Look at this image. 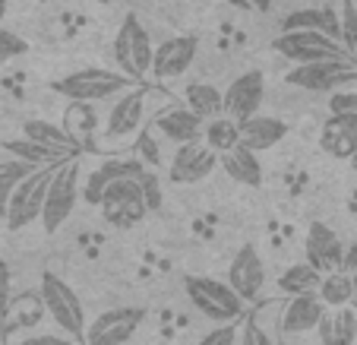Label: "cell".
<instances>
[{"mask_svg": "<svg viewBox=\"0 0 357 345\" xmlns=\"http://www.w3.org/2000/svg\"><path fill=\"white\" fill-rule=\"evenodd\" d=\"M183 288H187V298L193 301V307L209 317L215 326H228L237 323L247 311V301L231 288L228 282L212 276H183Z\"/></svg>", "mask_w": 357, "mask_h": 345, "instance_id": "cell-1", "label": "cell"}, {"mask_svg": "<svg viewBox=\"0 0 357 345\" xmlns=\"http://www.w3.org/2000/svg\"><path fill=\"white\" fill-rule=\"evenodd\" d=\"M54 89L70 98V102H111V98H121V95L133 92L136 82L130 80L127 73H114V70H101V67H86V70H76V73L63 76L61 82H54Z\"/></svg>", "mask_w": 357, "mask_h": 345, "instance_id": "cell-2", "label": "cell"}, {"mask_svg": "<svg viewBox=\"0 0 357 345\" xmlns=\"http://www.w3.org/2000/svg\"><path fill=\"white\" fill-rule=\"evenodd\" d=\"M114 61L121 64V70L133 82H142L152 73V61H155V47L149 38L146 26L139 22L136 13H127V20L121 22L114 38Z\"/></svg>", "mask_w": 357, "mask_h": 345, "instance_id": "cell-3", "label": "cell"}, {"mask_svg": "<svg viewBox=\"0 0 357 345\" xmlns=\"http://www.w3.org/2000/svg\"><path fill=\"white\" fill-rule=\"evenodd\" d=\"M272 47H275L284 61L294 64V67H310V64H329V61L354 64L342 41L329 38V35H319V32H282L272 41Z\"/></svg>", "mask_w": 357, "mask_h": 345, "instance_id": "cell-4", "label": "cell"}, {"mask_svg": "<svg viewBox=\"0 0 357 345\" xmlns=\"http://www.w3.org/2000/svg\"><path fill=\"white\" fill-rule=\"evenodd\" d=\"M146 89L136 86L133 92L121 95L111 105L108 117H105V133H101V142L108 149H127L133 140H139V130L146 124Z\"/></svg>", "mask_w": 357, "mask_h": 345, "instance_id": "cell-5", "label": "cell"}, {"mask_svg": "<svg viewBox=\"0 0 357 345\" xmlns=\"http://www.w3.org/2000/svg\"><path fill=\"white\" fill-rule=\"evenodd\" d=\"M41 301H45V314H51L57 326H61L67 336L86 339V311H82V301L67 282H63L57 272H45L41 276Z\"/></svg>", "mask_w": 357, "mask_h": 345, "instance_id": "cell-6", "label": "cell"}, {"mask_svg": "<svg viewBox=\"0 0 357 345\" xmlns=\"http://www.w3.org/2000/svg\"><path fill=\"white\" fill-rule=\"evenodd\" d=\"M79 159H67L61 168L54 171V181L47 187L45 196V212H41V225H45L47 235L63 228L70 216L76 210V200H79Z\"/></svg>", "mask_w": 357, "mask_h": 345, "instance_id": "cell-7", "label": "cell"}, {"mask_svg": "<svg viewBox=\"0 0 357 345\" xmlns=\"http://www.w3.org/2000/svg\"><path fill=\"white\" fill-rule=\"evenodd\" d=\"M146 177V175H142ZM142 177H123V181L108 184L101 196V216L117 228H133L149 216V203L142 193Z\"/></svg>", "mask_w": 357, "mask_h": 345, "instance_id": "cell-8", "label": "cell"}, {"mask_svg": "<svg viewBox=\"0 0 357 345\" xmlns=\"http://www.w3.org/2000/svg\"><path fill=\"white\" fill-rule=\"evenodd\" d=\"M61 165H51V168H35L26 181L16 187L13 200H10V210H7V228L10 231H22L26 225H32L35 219H41L45 212V196H47V187L54 181V171Z\"/></svg>", "mask_w": 357, "mask_h": 345, "instance_id": "cell-9", "label": "cell"}, {"mask_svg": "<svg viewBox=\"0 0 357 345\" xmlns=\"http://www.w3.org/2000/svg\"><path fill=\"white\" fill-rule=\"evenodd\" d=\"M284 80L307 92H344L357 82V67L348 61H329V64H310V67L288 70Z\"/></svg>", "mask_w": 357, "mask_h": 345, "instance_id": "cell-10", "label": "cell"}, {"mask_svg": "<svg viewBox=\"0 0 357 345\" xmlns=\"http://www.w3.org/2000/svg\"><path fill=\"white\" fill-rule=\"evenodd\" d=\"M142 320H146L142 307H111V311H101L89 323L86 345H127V339L136 336Z\"/></svg>", "mask_w": 357, "mask_h": 345, "instance_id": "cell-11", "label": "cell"}, {"mask_svg": "<svg viewBox=\"0 0 357 345\" xmlns=\"http://www.w3.org/2000/svg\"><path fill=\"white\" fill-rule=\"evenodd\" d=\"M266 98V76L263 70H247L234 82L225 89V115L237 124H247L250 117H257Z\"/></svg>", "mask_w": 357, "mask_h": 345, "instance_id": "cell-12", "label": "cell"}, {"mask_svg": "<svg viewBox=\"0 0 357 345\" xmlns=\"http://www.w3.org/2000/svg\"><path fill=\"white\" fill-rule=\"evenodd\" d=\"M218 162H222V156L212 152L206 142L177 146L168 162V181L171 184H199L202 177H209L215 171Z\"/></svg>", "mask_w": 357, "mask_h": 345, "instance_id": "cell-13", "label": "cell"}, {"mask_svg": "<svg viewBox=\"0 0 357 345\" xmlns=\"http://www.w3.org/2000/svg\"><path fill=\"white\" fill-rule=\"evenodd\" d=\"M225 282H228L247 304L259 298V291H263V285H266V266H263V257H259V251L253 244H243L241 251L234 254Z\"/></svg>", "mask_w": 357, "mask_h": 345, "instance_id": "cell-14", "label": "cell"}, {"mask_svg": "<svg viewBox=\"0 0 357 345\" xmlns=\"http://www.w3.org/2000/svg\"><path fill=\"white\" fill-rule=\"evenodd\" d=\"M199 54V38L196 35H177L155 47V61H152V76L155 80H177L193 67Z\"/></svg>", "mask_w": 357, "mask_h": 345, "instance_id": "cell-15", "label": "cell"}, {"mask_svg": "<svg viewBox=\"0 0 357 345\" xmlns=\"http://www.w3.org/2000/svg\"><path fill=\"white\" fill-rule=\"evenodd\" d=\"M319 149L332 159H357V115L351 111H332L319 130Z\"/></svg>", "mask_w": 357, "mask_h": 345, "instance_id": "cell-16", "label": "cell"}, {"mask_svg": "<svg viewBox=\"0 0 357 345\" xmlns=\"http://www.w3.org/2000/svg\"><path fill=\"white\" fill-rule=\"evenodd\" d=\"M307 263L317 266L319 272H335L342 270V260H344V247L338 241V235L329 228L326 222H310L307 228Z\"/></svg>", "mask_w": 357, "mask_h": 345, "instance_id": "cell-17", "label": "cell"}, {"mask_svg": "<svg viewBox=\"0 0 357 345\" xmlns=\"http://www.w3.org/2000/svg\"><path fill=\"white\" fill-rule=\"evenodd\" d=\"M152 127L158 130V133L165 136V140H171L174 146H190V142H202V136H206V127H202V117L193 115V111L187 108V105H171V108H165L162 115L152 121Z\"/></svg>", "mask_w": 357, "mask_h": 345, "instance_id": "cell-18", "label": "cell"}, {"mask_svg": "<svg viewBox=\"0 0 357 345\" xmlns=\"http://www.w3.org/2000/svg\"><path fill=\"white\" fill-rule=\"evenodd\" d=\"M282 32H319L342 41V13L335 7H303L282 20Z\"/></svg>", "mask_w": 357, "mask_h": 345, "instance_id": "cell-19", "label": "cell"}, {"mask_svg": "<svg viewBox=\"0 0 357 345\" xmlns=\"http://www.w3.org/2000/svg\"><path fill=\"white\" fill-rule=\"evenodd\" d=\"M326 304L319 301V295H301L291 298L282 311V332L284 336H303L319 326V320L326 317Z\"/></svg>", "mask_w": 357, "mask_h": 345, "instance_id": "cell-20", "label": "cell"}, {"mask_svg": "<svg viewBox=\"0 0 357 345\" xmlns=\"http://www.w3.org/2000/svg\"><path fill=\"white\" fill-rule=\"evenodd\" d=\"M146 171L139 168L136 162H123V159H108V162H101L98 168L89 175V181L82 184V200H86L89 206H98L101 196H105V190H108V184L114 181H123V177H142Z\"/></svg>", "mask_w": 357, "mask_h": 345, "instance_id": "cell-21", "label": "cell"}, {"mask_svg": "<svg viewBox=\"0 0 357 345\" xmlns=\"http://www.w3.org/2000/svg\"><path fill=\"white\" fill-rule=\"evenodd\" d=\"M284 136H288V124L269 115H257V117H250L247 124H241V146H247L257 156L272 149V146H278Z\"/></svg>", "mask_w": 357, "mask_h": 345, "instance_id": "cell-22", "label": "cell"}, {"mask_svg": "<svg viewBox=\"0 0 357 345\" xmlns=\"http://www.w3.org/2000/svg\"><path fill=\"white\" fill-rule=\"evenodd\" d=\"M22 136L41 142V146L61 152V156H67V159H79V152H82V146L63 127H54L51 121H38V117H32V121L22 124Z\"/></svg>", "mask_w": 357, "mask_h": 345, "instance_id": "cell-23", "label": "cell"}, {"mask_svg": "<svg viewBox=\"0 0 357 345\" xmlns=\"http://www.w3.org/2000/svg\"><path fill=\"white\" fill-rule=\"evenodd\" d=\"M183 105H187L193 115H199L202 121H215V117L225 115V92L212 82H187L183 89Z\"/></svg>", "mask_w": 357, "mask_h": 345, "instance_id": "cell-24", "label": "cell"}, {"mask_svg": "<svg viewBox=\"0 0 357 345\" xmlns=\"http://www.w3.org/2000/svg\"><path fill=\"white\" fill-rule=\"evenodd\" d=\"M218 165H222L225 175L234 184H243V187H259L263 184V165H259L257 152H250L247 146H237V149L225 152Z\"/></svg>", "mask_w": 357, "mask_h": 345, "instance_id": "cell-25", "label": "cell"}, {"mask_svg": "<svg viewBox=\"0 0 357 345\" xmlns=\"http://www.w3.org/2000/svg\"><path fill=\"white\" fill-rule=\"evenodd\" d=\"M0 149L7 152V156H13L16 162H26L29 168H51V165L67 162V156L47 149V146H41V142H35V140H26V136H20V140H3Z\"/></svg>", "mask_w": 357, "mask_h": 345, "instance_id": "cell-26", "label": "cell"}, {"mask_svg": "<svg viewBox=\"0 0 357 345\" xmlns=\"http://www.w3.org/2000/svg\"><path fill=\"white\" fill-rule=\"evenodd\" d=\"M319 285H323V272L317 266H310L307 260L294 263L278 276V291L288 295V298H301V295H317Z\"/></svg>", "mask_w": 357, "mask_h": 345, "instance_id": "cell-27", "label": "cell"}, {"mask_svg": "<svg viewBox=\"0 0 357 345\" xmlns=\"http://www.w3.org/2000/svg\"><path fill=\"white\" fill-rule=\"evenodd\" d=\"M317 330L323 345H351L357 336V311L354 307H342V311H335V317L326 314Z\"/></svg>", "mask_w": 357, "mask_h": 345, "instance_id": "cell-28", "label": "cell"}, {"mask_svg": "<svg viewBox=\"0 0 357 345\" xmlns=\"http://www.w3.org/2000/svg\"><path fill=\"white\" fill-rule=\"evenodd\" d=\"M63 130L73 136L79 146H92V133L98 130V115L86 102H70L63 115Z\"/></svg>", "mask_w": 357, "mask_h": 345, "instance_id": "cell-29", "label": "cell"}, {"mask_svg": "<svg viewBox=\"0 0 357 345\" xmlns=\"http://www.w3.org/2000/svg\"><path fill=\"white\" fill-rule=\"evenodd\" d=\"M202 142H206L212 152L225 156V152H231V149L241 146V124L231 121L228 115L215 117V121L206 124V136H202Z\"/></svg>", "mask_w": 357, "mask_h": 345, "instance_id": "cell-30", "label": "cell"}, {"mask_svg": "<svg viewBox=\"0 0 357 345\" xmlns=\"http://www.w3.org/2000/svg\"><path fill=\"white\" fill-rule=\"evenodd\" d=\"M317 295H319V301H323L326 307H335V311L351 307V298H354V279H351L348 272H342V270L326 272Z\"/></svg>", "mask_w": 357, "mask_h": 345, "instance_id": "cell-31", "label": "cell"}, {"mask_svg": "<svg viewBox=\"0 0 357 345\" xmlns=\"http://www.w3.org/2000/svg\"><path fill=\"white\" fill-rule=\"evenodd\" d=\"M32 171L35 168H29L26 162H16V159H10V162L0 165V216H7L10 200H13L16 187H20V184L32 175Z\"/></svg>", "mask_w": 357, "mask_h": 345, "instance_id": "cell-32", "label": "cell"}, {"mask_svg": "<svg viewBox=\"0 0 357 345\" xmlns=\"http://www.w3.org/2000/svg\"><path fill=\"white\" fill-rule=\"evenodd\" d=\"M342 45L357 67V7L351 0L342 3Z\"/></svg>", "mask_w": 357, "mask_h": 345, "instance_id": "cell-33", "label": "cell"}, {"mask_svg": "<svg viewBox=\"0 0 357 345\" xmlns=\"http://www.w3.org/2000/svg\"><path fill=\"white\" fill-rule=\"evenodd\" d=\"M29 51V45L20 38L16 32H10V29H3L0 26V64H7V61H13V57H20V54H26Z\"/></svg>", "mask_w": 357, "mask_h": 345, "instance_id": "cell-34", "label": "cell"}, {"mask_svg": "<svg viewBox=\"0 0 357 345\" xmlns=\"http://www.w3.org/2000/svg\"><path fill=\"white\" fill-rule=\"evenodd\" d=\"M237 342L241 345H275V339L269 336V332L259 326V320H243V326H241V336H237Z\"/></svg>", "mask_w": 357, "mask_h": 345, "instance_id": "cell-35", "label": "cell"}, {"mask_svg": "<svg viewBox=\"0 0 357 345\" xmlns=\"http://www.w3.org/2000/svg\"><path fill=\"white\" fill-rule=\"evenodd\" d=\"M237 336H241V330H237L234 323H228V326H215V330H209L196 345H237Z\"/></svg>", "mask_w": 357, "mask_h": 345, "instance_id": "cell-36", "label": "cell"}, {"mask_svg": "<svg viewBox=\"0 0 357 345\" xmlns=\"http://www.w3.org/2000/svg\"><path fill=\"white\" fill-rule=\"evenodd\" d=\"M10 317V266L0 260V323Z\"/></svg>", "mask_w": 357, "mask_h": 345, "instance_id": "cell-37", "label": "cell"}, {"mask_svg": "<svg viewBox=\"0 0 357 345\" xmlns=\"http://www.w3.org/2000/svg\"><path fill=\"white\" fill-rule=\"evenodd\" d=\"M329 108L332 111H351V115H357V92H351V89H344V92H335L329 98Z\"/></svg>", "mask_w": 357, "mask_h": 345, "instance_id": "cell-38", "label": "cell"}, {"mask_svg": "<svg viewBox=\"0 0 357 345\" xmlns=\"http://www.w3.org/2000/svg\"><path fill=\"white\" fill-rule=\"evenodd\" d=\"M142 193H146L149 210H158V206H162V190H158L155 175H149V171H146V177H142Z\"/></svg>", "mask_w": 357, "mask_h": 345, "instance_id": "cell-39", "label": "cell"}, {"mask_svg": "<svg viewBox=\"0 0 357 345\" xmlns=\"http://www.w3.org/2000/svg\"><path fill=\"white\" fill-rule=\"evenodd\" d=\"M20 345H76L70 336H51V332H38V336H26Z\"/></svg>", "mask_w": 357, "mask_h": 345, "instance_id": "cell-40", "label": "cell"}, {"mask_svg": "<svg viewBox=\"0 0 357 345\" xmlns=\"http://www.w3.org/2000/svg\"><path fill=\"white\" fill-rule=\"evenodd\" d=\"M342 272H348L351 279L357 282V241H351L344 247V260H342Z\"/></svg>", "mask_w": 357, "mask_h": 345, "instance_id": "cell-41", "label": "cell"}, {"mask_svg": "<svg viewBox=\"0 0 357 345\" xmlns=\"http://www.w3.org/2000/svg\"><path fill=\"white\" fill-rule=\"evenodd\" d=\"M275 7V0H250V10H259V13H269Z\"/></svg>", "mask_w": 357, "mask_h": 345, "instance_id": "cell-42", "label": "cell"}, {"mask_svg": "<svg viewBox=\"0 0 357 345\" xmlns=\"http://www.w3.org/2000/svg\"><path fill=\"white\" fill-rule=\"evenodd\" d=\"M228 7H237V10H250V0H225Z\"/></svg>", "mask_w": 357, "mask_h": 345, "instance_id": "cell-43", "label": "cell"}, {"mask_svg": "<svg viewBox=\"0 0 357 345\" xmlns=\"http://www.w3.org/2000/svg\"><path fill=\"white\" fill-rule=\"evenodd\" d=\"M3 16H7V0H0V22H3Z\"/></svg>", "mask_w": 357, "mask_h": 345, "instance_id": "cell-44", "label": "cell"}, {"mask_svg": "<svg viewBox=\"0 0 357 345\" xmlns=\"http://www.w3.org/2000/svg\"><path fill=\"white\" fill-rule=\"evenodd\" d=\"M351 307L357 311V282H354V298H351Z\"/></svg>", "mask_w": 357, "mask_h": 345, "instance_id": "cell-45", "label": "cell"}, {"mask_svg": "<svg viewBox=\"0 0 357 345\" xmlns=\"http://www.w3.org/2000/svg\"><path fill=\"white\" fill-rule=\"evenodd\" d=\"M95 3H101V7H105V3H111V0H95Z\"/></svg>", "mask_w": 357, "mask_h": 345, "instance_id": "cell-46", "label": "cell"}]
</instances>
